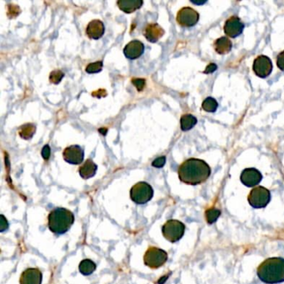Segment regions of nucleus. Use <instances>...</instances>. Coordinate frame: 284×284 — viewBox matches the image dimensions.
I'll return each mask as SVG.
<instances>
[{"mask_svg":"<svg viewBox=\"0 0 284 284\" xmlns=\"http://www.w3.org/2000/svg\"><path fill=\"white\" fill-rule=\"evenodd\" d=\"M211 168L206 162L198 159H189L184 162L178 168L180 181L189 185L203 184L210 177Z\"/></svg>","mask_w":284,"mask_h":284,"instance_id":"nucleus-1","label":"nucleus"},{"mask_svg":"<svg viewBox=\"0 0 284 284\" xmlns=\"http://www.w3.org/2000/svg\"><path fill=\"white\" fill-rule=\"evenodd\" d=\"M259 279L267 284H280L284 282V259L270 258L259 265L257 271Z\"/></svg>","mask_w":284,"mask_h":284,"instance_id":"nucleus-2","label":"nucleus"},{"mask_svg":"<svg viewBox=\"0 0 284 284\" xmlns=\"http://www.w3.org/2000/svg\"><path fill=\"white\" fill-rule=\"evenodd\" d=\"M74 223V215L64 208H57L48 214V228L56 234H64L70 230Z\"/></svg>","mask_w":284,"mask_h":284,"instance_id":"nucleus-3","label":"nucleus"},{"mask_svg":"<svg viewBox=\"0 0 284 284\" xmlns=\"http://www.w3.org/2000/svg\"><path fill=\"white\" fill-rule=\"evenodd\" d=\"M153 197V189L145 182H140L130 190V198L137 204H147Z\"/></svg>","mask_w":284,"mask_h":284,"instance_id":"nucleus-4","label":"nucleus"},{"mask_svg":"<svg viewBox=\"0 0 284 284\" xmlns=\"http://www.w3.org/2000/svg\"><path fill=\"white\" fill-rule=\"evenodd\" d=\"M164 237L170 242H176L184 237L185 226L180 221L171 219L165 223L163 226Z\"/></svg>","mask_w":284,"mask_h":284,"instance_id":"nucleus-5","label":"nucleus"},{"mask_svg":"<svg viewBox=\"0 0 284 284\" xmlns=\"http://www.w3.org/2000/svg\"><path fill=\"white\" fill-rule=\"evenodd\" d=\"M144 263L152 269H156L165 265L167 261V254L165 250L156 247H150L144 254Z\"/></svg>","mask_w":284,"mask_h":284,"instance_id":"nucleus-6","label":"nucleus"},{"mask_svg":"<svg viewBox=\"0 0 284 284\" xmlns=\"http://www.w3.org/2000/svg\"><path fill=\"white\" fill-rule=\"evenodd\" d=\"M248 200L251 206L254 209L265 208L271 200L270 191L264 187H256L251 191Z\"/></svg>","mask_w":284,"mask_h":284,"instance_id":"nucleus-7","label":"nucleus"},{"mask_svg":"<svg viewBox=\"0 0 284 284\" xmlns=\"http://www.w3.org/2000/svg\"><path fill=\"white\" fill-rule=\"evenodd\" d=\"M199 20V14L190 7H184L177 14V22L184 28H190L197 24Z\"/></svg>","mask_w":284,"mask_h":284,"instance_id":"nucleus-8","label":"nucleus"},{"mask_svg":"<svg viewBox=\"0 0 284 284\" xmlns=\"http://www.w3.org/2000/svg\"><path fill=\"white\" fill-rule=\"evenodd\" d=\"M253 70L259 78H267L272 72L273 64L267 56L260 55L254 60Z\"/></svg>","mask_w":284,"mask_h":284,"instance_id":"nucleus-9","label":"nucleus"},{"mask_svg":"<svg viewBox=\"0 0 284 284\" xmlns=\"http://www.w3.org/2000/svg\"><path fill=\"white\" fill-rule=\"evenodd\" d=\"M64 161L70 165H80L84 161V152L83 148L78 145H71L65 148L63 153Z\"/></svg>","mask_w":284,"mask_h":284,"instance_id":"nucleus-10","label":"nucleus"},{"mask_svg":"<svg viewBox=\"0 0 284 284\" xmlns=\"http://www.w3.org/2000/svg\"><path fill=\"white\" fill-rule=\"evenodd\" d=\"M224 32L230 38H237L242 34L244 24L239 18L237 16H232L227 20L224 24Z\"/></svg>","mask_w":284,"mask_h":284,"instance_id":"nucleus-11","label":"nucleus"},{"mask_svg":"<svg viewBox=\"0 0 284 284\" xmlns=\"http://www.w3.org/2000/svg\"><path fill=\"white\" fill-rule=\"evenodd\" d=\"M240 179L245 186L252 188V187L257 186L260 182L262 181V175L259 170L251 167V168H246L242 171Z\"/></svg>","mask_w":284,"mask_h":284,"instance_id":"nucleus-12","label":"nucleus"},{"mask_svg":"<svg viewBox=\"0 0 284 284\" xmlns=\"http://www.w3.org/2000/svg\"><path fill=\"white\" fill-rule=\"evenodd\" d=\"M144 52V45L139 40H133L128 43L123 48V53L126 58L131 60L139 59Z\"/></svg>","mask_w":284,"mask_h":284,"instance_id":"nucleus-13","label":"nucleus"},{"mask_svg":"<svg viewBox=\"0 0 284 284\" xmlns=\"http://www.w3.org/2000/svg\"><path fill=\"white\" fill-rule=\"evenodd\" d=\"M43 274L38 268H28L20 277V284H41Z\"/></svg>","mask_w":284,"mask_h":284,"instance_id":"nucleus-14","label":"nucleus"},{"mask_svg":"<svg viewBox=\"0 0 284 284\" xmlns=\"http://www.w3.org/2000/svg\"><path fill=\"white\" fill-rule=\"evenodd\" d=\"M104 32H105V27L101 20H92L87 26L86 34L89 39H95V40L99 39L103 36Z\"/></svg>","mask_w":284,"mask_h":284,"instance_id":"nucleus-15","label":"nucleus"},{"mask_svg":"<svg viewBox=\"0 0 284 284\" xmlns=\"http://www.w3.org/2000/svg\"><path fill=\"white\" fill-rule=\"evenodd\" d=\"M165 31L158 24H149L145 28L144 37L150 43H156L164 36Z\"/></svg>","mask_w":284,"mask_h":284,"instance_id":"nucleus-16","label":"nucleus"},{"mask_svg":"<svg viewBox=\"0 0 284 284\" xmlns=\"http://www.w3.org/2000/svg\"><path fill=\"white\" fill-rule=\"evenodd\" d=\"M142 0H118L117 2L118 6L120 10L124 12L126 14H131L136 11L142 7Z\"/></svg>","mask_w":284,"mask_h":284,"instance_id":"nucleus-17","label":"nucleus"},{"mask_svg":"<svg viewBox=\"0 0 284 284\" xmlns=\"http://www.w3.org/2000/svg\"><path fill=\"white\" fill-rule=\"evenodd\" d=\"M97 169H98V166L95 162L91 159H88L84 162V165L79 167L78 173L81 178L84 179H89V178H93L96 174Z\"/></svg>","mask_w":284,"mask_h":284,"instance_id":"nucleus-18","label":"nucleus"},{"mask_svg":"<svg viewBox=\"0 0 284 284\" xmlns=\"http://www.w3.org/2000/svg\"><path fill=\"white\" fill-rule=\"evenodd\" d=\"M233 44L227 37H221L214 42V49L218 54H227L231 51Z\"/></svg>","mask_w":284,"mask_h":284,"instance_id":"nucleus-19","label":"nucleus"},{"mask_svg":"<svg viewBox=\"0 0 284 284\" xmlns=\"http://www.w3.org/2000/svg\"><path fill=\"white\" fill-rule=\"evenodd\" d=\"M35 132H36V126L33 123H25L20 127L19 134L23 140H29L34 137Z\"/></svg>","mask_w":284,"mask_h":284,"instance_id":"nucleus-20","label":"nucleus"},{"mask_svg":"<svg viewBox=\"0 0 284 284\" xmlns=\"http://www.w3.org/2000/svg\"><path fill=\"white\" fill-rule=\"evenodd\" d=\"M198 123V119L192 115H184L180 119L181 129L183 131H189Z\"/></svg>","mask_w":284,"mask_h":284,"instance_id":"nucleus-21","label":"nucleus"},{"mask_svg":"<svg viewBox=\"0 0 284 284\" xmlns=\"http://www.w3.org/2000/svg\"><path fill=\"white\" fill-rule=\"evenodd\" d=\"M78 269L83 275H90L96 269V264L90 259H84L80 262V264L78 266Z\"/></svg>","mask_w":284,"mask_h":284,"instance_id":"nucleus-22","label":"nucleus"},{"mask_svg":"<svg viewBox=\"0 0 284 284\" xmlns=\"http://www.w3.org/2000/svg\"><path fill=\"white\" fill-rule=\"evenodd\" d=\"M217 107H218V104H217V101L211 97L207 98L202 103V108L204 111L208 112V113H214L217 110Z\"/></svg>","mask_w":284,"mask_h":284,"instance_id":"nucleus-23","label":"nucleus"},{"mask_svg":"<svg viewBox=\"0 0 284 284\" xmlns=\"http://www.w3.org/2000/svg\"><path fill=\"white\" fill-rule=\"evenodd\" d=\"M221 211L217 209H209L205 213V217H206L207 222L209 224H213L217 220V218L220 217Z\"/></svg>","mask_w":284,"mask_h":284,"instance_id":"nucleus-24","label":"nucleus"},{"mask_svg":"<svg viewBox=\"0 0 284 284\" xmlns=\"http://www.w3.org/2000/svg\"><path fill=\"white\" fill-rule=\"evenodd\" d=\"M102 70H103V62L98 61L88 64L86 69H85V71H86L87 73L93 74V73H97V72H101Z\"/></svg>","mask_w":284,"mask_h":284,"instance_id":"nucleus-25","label":"nucleus"},{"mask_svg":"<svg viewBox=\"0 0 284 284\" xmlns=\"http://www.w3.org/2000/svg\"><path fill=\"white\" fill-rule=\"evenodd\" d=\"M64 77V73L63 71L54 70L53 72H51L50 75H49V81L52 84H59Z\"/></svg>","mask_w":284,"mask_h":284,"instance_id":"nucleus-26","label":"nucleus"},{"mask_svg":"<svg viewBox=\"0 0 284 284\" xmlns=\"http://www.w3.org/2000/svg\"><path fill=\"white\" fill-rule=\"evenodd\" d=\"M132 84L136 87V89H138L139 92H141L144 89L146 82H145V79H143V78H133L132 79Z\"/></svg>","mask_w":284,"mask_h":284,"instance_id":"nucleus-27","label":"nucleus"},{"mask_svg":"<svg viewBox=\"0 0 284 284\" xmlns=\"http://www.w3.org/2000/svg\"><path fill=\"white\" fill-rule=\"evenodd\" d=\"M165 164H166V157L162 156L157 158L155 160H153V163H152V166L157 167V168H160V167H164Z\"/></svg>","mask_w":284,"mask_h":284,"instance_id":"nucleus-28","label":"nucleus"},{"mask_svg":"<svg viewBox=\"0 0 284 284\" xmlns=\"http://www.w3.org/2000/svg\"><path fill=\"white\" fill-rule=\"evenodd\" d=\"M277 65L279 70L284 71V51L279 53L277 57Z\"/></svg>","mask_w":284,"mask_h":284,"instance_id":"nucleus-29","label":"nucleus"},{"mask_svg":"<svg viewBox=\"0 0 284 284\" xmlns=\"http://www.w3.org/2000/svg\"><path fill=\"white\" fill-rule=\"evenodd\" d=\"M51 150L50 148L48 145H45V147L43 148L42 152H41V154H42V157L45 160H48L49 157H50Z\"/></svg>","mask_w":284,"mask_h":284,"instance_id":"nucleus-30","label":"nucleus"},{"mask_svg":"<svg viewBox=\"0 0 284 284\" xmlns=\"http://www.w3.org/2000/svg\"><path fill=\"white\" fill-rule=\"evenodd\" d=\"M0 218H1L0 229H1V232H4L6 229H8V228H9V223H8V221L6 220V218L3 215H1Z\"/></svg>","mask_w":284,"mask_h":284,"instance_id":"nucleus-31","label":"nucleus"},{"mask_svg":"<svg viewBox=\"0 0 284 284\" xmlns=\"http://www.w3.org/2000/svg\"><path fill=\"white\" fill-rule=\"evenodd\" d=\"M217 68L216 64H209V66L207 67L206 70L204 71V73H211V72H214L215 70H217Z\"/></svg>","mask_w":284,"mask_h":284,"instance_id":"nucleus-32","label":"nucleus"},{"mask_svg":"<svg viewBox=\"0 0 284 284\" xmlns=\"http://www.w3.org/2000/svg\"><path fill=\"white\" fill-rule=\"evenodd\" d=\"M107 131H108V130H107L106 128H102V129H99V132L102 133L103 135H105V134H107Z\"/></svg>","mask_w":284,"mask_h":284,"instance_id":"nucleus-33","label":"nucleus"}]
</instances>
